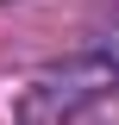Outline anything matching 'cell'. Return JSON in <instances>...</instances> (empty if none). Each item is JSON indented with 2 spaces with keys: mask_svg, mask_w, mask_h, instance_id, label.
Here are the masks:
<instances>
[{
  "mask_svg": "<svg viewBox=\"0 0 119 125\" xmlns=\"http://www.w3.org/2000/svg\"><path fill=\"white\" fill-rule=\"evenodd\" d=\"M113 81H119L113 56H75V62L44 69V75L31 81L25 100H19V113H25V125H63V119H75V113L88 106V100H100Z\"/></svg>",
  "mask_w": 119,
  "mask_h": 125,
  "instance_id": "1",
  "label": "cell"
}]
</instances>
